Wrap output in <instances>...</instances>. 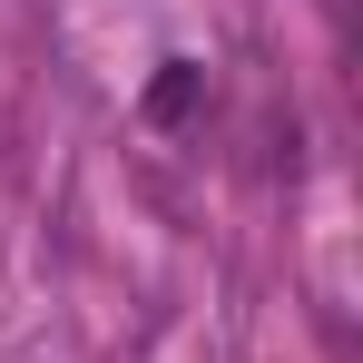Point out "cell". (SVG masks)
<instances>
[{
    "mask_svg": "<svg viewBox=\"0 0 363 363\" xmlns=\"http://www.w3.org/2000/svg\"><path fill=\"white\" fill-rule=\"evenodd\" d=\"M186 99H196V69H186V60H167V79L147 89V108H157V118H186Z\"/></svg>",
    "mask_w": 363,
    "mask_h": 363,
    "instance_id": "obj_1",
    "label": "cell"
}]
</instances>
